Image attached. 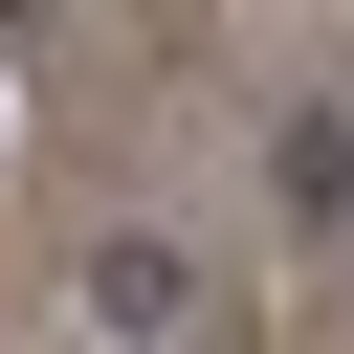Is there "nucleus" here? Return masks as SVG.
Listing matches in <instances>:
<instances>
[{
  "label": "nucleus",
  "mask_w": 354,
  "mask_h": 354,
  "mask_svg": "<svg viewBox=\"0 0 354 354\" xmlns=\"http://www.w3.org/2000/svg\"><path fill=\"white\" fill-rule=\"evenodd\" d=\"M66 288H88V332H111V354H155V332H177V310H199V266H177V243H155V221H111V243H88V266H66Z\"/></svg>",
  "instance_id": "1"
},
{
  "label": "nucleus",
  "mask_w": 354,
  "mask_h": 354,
  "mask_svg": "<svg viewBox=\"0 0 354 354\" xmlns=\"http://www.w3.org/2000/svg\"><path fill=\"white\" fill-rule=\"evenodd\" d=\"M266 177H288V221H354V111H332V88H288V133H266Z\"/></svg>",
  "instance_id": "2"
}]
</instances>
